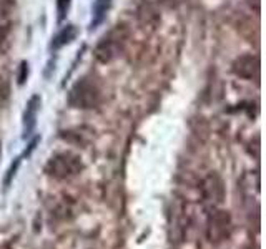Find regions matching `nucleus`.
<instances>
[{
	"instance_id": "9b49d317",
	"label": "nucleus",
	"mask_w": 266,
	"mask_h": 249,
	"mask_svg": "<svg viewBox=\"0 0 266 249\" xmlns=\"http://www.w3.org/2000/svg\"><path fill=\"white\" fill-rule=\"evenodd\" d=\"M18 165H20V158H17V160H15V163H13V165L10 166V170L7 171V176H5V181H4L5 186H9V185H10V181H12V178H13V174H15Z\"/></svg>"
},
{
	"instance_id": "9d476101",
	"label": "nucleus",
	"mask_w": 266,
	"mask_h": 249,
	"mask_svg": "<svg viewBox=\"0 0 266 249\" xmlns=\"http://www.w3.org/2000/svg\"><path fill=\"white\" fill-rule=\"evenodd\" d=\"M70 2L72 0H57V13H58V22H62V20L66 17V12L70 9Z\"/></svg>"
},
{
	"instance_id": "20e7f679",
	"label": "nucleus",
	"mask_w": 266,
	"mask_h": 249,
	"mask_svg": "<svg viewBox=\"0 0 266 249\" xmlns=\"http://www.w3.org/2000/svg\"><path fill=\"white\" fill-rule=\"evenodd\" d=\"M231 234V216L228 211L215 210L208 216V223H206V236H208L210 243L218 244L221 241L228 239Z\"/></svg>"
},
{
	"instance_id": "7ed1b4c3",
	"label": "nucleus",
	"mask_w": 266,
	"mask_h": 249,
	"mask_svg": "<svg viewBox=\"0 0 266 249\" xmlns=\"http://www.w3.org/2000/svg\"><path fill=\"white\" fill-rule=\"evenodd\" d=\"M125 40H126L125 30L120 25L117 29L110 30L105 37H102V40L95 47V57L98 62L108 63L112 60H115L123 50Z\"/></svg>"
},
{
	"instance_id": "6e6552de",
	"label": "nucleus",
	"mask_w": 266,
	"mask_h": 249,
	"mask_svg": "<svg viewBox=\"0 0 266 249\" xmlns=\"http://www.w3.org/2000/svg\"><path fill=\"white\" fill-rule=\"evenodd\" d=\"M78 35V29L75 25H66L60 30L55 37L52 38V43H50V49L52 50H58L65 47L66 43H70L72 40H75V37Z\"/></svg>"
},
{
	"instance_id": "f8f14e48",
	"label": "nucleus",
	"mask_w": 266,
	"mask_h": 249,
	"mask_svg": "<svg viewBox=\"0 0 266 249\" xmlns=\"http://www.w3.org/2000/svg\"><path fill=\"white\" fill-rule=\"evenodd\" d=\"M27 66H29V65H27L25 62L20 65V77H18V83L20 85L25 83V78H27V75H29V69H27Z\"/></svg>"
},
{
	"instance_id": "0eeeda50",
	"label": "nucleus",
	"mask_w": 266,
	"mask_h": 249,
	"mask_svg": "<svg viewBox=\"0 0 266 249\" xmlns=\"http://www.w3.org/2000/svg\"><path fill=\"white\" fill-rule=\"evenodd\" d=\"M203 191H205V198L208 201H215V203L223 201V183L216 174H210L205 179Z\"/></svg>"
},
{
	"instance_id": "4468645a",
	"label": "nucleus",
	"mask_w": 266,
	"mask_h": 249,
	"mask_svg": "<svg viewBox=\"0 0 266 249\" xmlns=\"http://www.w3.org/2000/svg\"><path fill=\"white\" fill-rule=\"evenodd\" d=\"M241 249H259V247L256 244H253V243H248V244H245Z\"/></svg>"
},
{
	"instance_id": "39448f33",
	"label": "nucleus",
	"mask_w": 266,
	"mask_h": 249,
	"mask_svg": "<svg viewBox=\"0 0 266 249\" xmlns=\"http://www.w3.org/2000/svg\"><path fill=\"white\" fill-rule=\"evenodd\" d=\"M231 70L236 77L243 78V80H253L258 77L259 72V60L256 55H239L235 62L231 65Z\"/></svg>"
},
{
	"instance_id": "ddd939ff",
	"label": "nucleus",
	"mask_w": 266,
	"mask_h": 249,
	"mask_svg": "<svg viewBox=\"0 0 266 249\" xmlns=\"http://www.w3.org/2000/svg\"><path fill=\"white\" fill-rule=\"evenodd\" d=\"M37 143H38V137L32 140V143L29 145V150H25V153H24V156H29V154H30V153H32L33 150H35V146H37Z\"/></svg>"
},
{
	"instance_id": "f257e3e1",
	"label": "nucleus",
	"mask_w": 266,
	"mask_h": 249,
	"mask_svg": "<svg viewBox=\"0 0 266 249\" xmlns=\"http://www.w3.org/2000/svg\"><path fill=\"white\" fill-rule=\"evenodd\" d=\"M82 171H83L82 160L70 151L53 154L45 165V173L53 179H70Z\"/></svg>"
},
{
	"instance_id": "423d86ee",
	"label": "nucleus",
	"mask_w": 266,
	"mask_h": 249,
	"mask_svg": "<svg viewBox=\"0 0 266 249\" xmlns=\"http://www.w3.org/2000/svg\"><path fill=\"white\" fill-rule=\"evenodd\" d=\"M40 103H42V100H40L38 95H33L29 100V103H27V108L24 111V138H29L33 133V130H35Z\"/></svg>"
},
{
	"instance_id": "f03ea898",
	"label": "nucleus",
	"mask_w": 266,
	"mask_h": 249,
	"mask_svg": "<svg viewBox=\"0 0 266 249\" xmlns=\"http://www.w3.org/2000/svg\"><path fill=\"white\" fill-rule=\"evenodd\" d=\"M102 102V90L92 78H82L75 83V86L69 93V103L78 110H92L97 108Z\"/></svg>"
},
{
	"instance_id": "1a4fd4ad",
	"label": "nucleus",
	"mask_w": 266,
	"mask_h": 249,
	"mask_svg": "<svg viewBox=\"0 0 266 249\" xmlns=\"http://www.w3.org/2000/svg\"><path fill=\"white\" fill-rule=\"evenodd\" d=\"M112 7V0H95L92 5V22H90V29H97L105 20L106 12L110 10Z\"/></svg>"
}]
</instances>
